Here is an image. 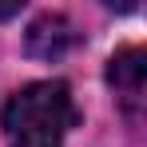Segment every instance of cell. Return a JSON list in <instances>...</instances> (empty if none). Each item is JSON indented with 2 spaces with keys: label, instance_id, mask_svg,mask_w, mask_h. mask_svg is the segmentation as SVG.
Masks as SVG:
<instances>
[{
  "label": "cell",
  "instance_id": "obj_2",
  "mask_svg": "<svg viewBox=\"0 0 147 147\" xmlns=\"http://www.w3.org/2000/svg\"><path fill=\"white\" fill-rule=\"evenodd\" d=\"M107 84L115 88L119 107L131 119H139L143 115V92H147V56H143V48L115 52L111 64H107Z\"/></svg>",
  "mask_w": 147,
  "mask_h": 147
},
{
  "label": "cell",
  "instance_id": "obj_1",
  "mask_svg": "<svg viewBox=\"0 0 147 147\" xmlns=\"http://www.w3.org/2000/svg\"><path fill=\"white\" fill-rule=\"evenodd\" d=\"M80 111L64 80L28 84L4 103V139L8 147H64V135L76 127Z\"/></svg>",
  "mask_w": 147,
  "mask_h": 147
},
{
  "label": "cell",
  "instance_id": "obj_4",
  "mask_svg": "<svg viewBox=\"0 0 147 147\" xmlns=\"http://www.w3.org/2000/svg\"><path fill=\"white\" fill-rule=\"evenodd\" d=\"M20 12V4H0V20H8V16H16Z\"/></svg>",
  "mask_w": 147,
  "mask_h": 147
},
{
  "label": "cell",
  "instance_id": "obj_3",
  "mask_svg": "<svg viewBox=\"0 0 147 147\" xmlns=\"http://www.w3.org/2000/svg\"><path fill=\"white\" fill-rule=\"evenodd\" d=\"M80 44V32L76 24L64 16V12H44V16H36L24 32V52L28 56H36V60H60V56H68V52Z\"/></svg>",
  "mask_w": 147,
  "mask_h": 147
}]
</instances>
